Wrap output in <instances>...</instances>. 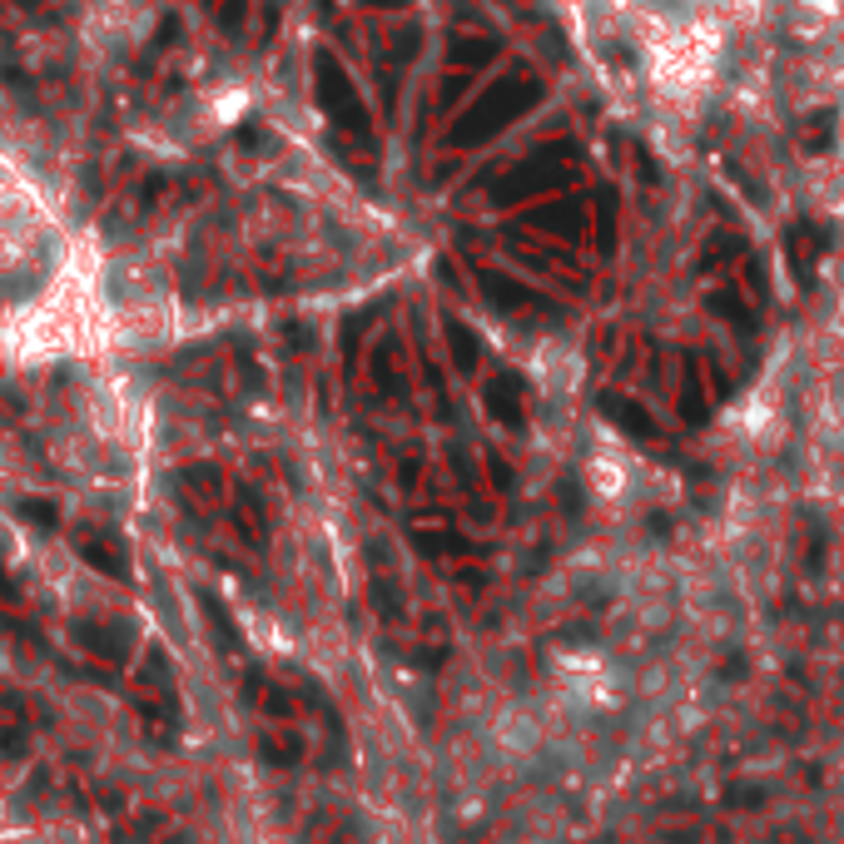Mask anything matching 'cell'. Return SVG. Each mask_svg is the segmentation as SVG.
<instances>
[{"label": "cell", "instance_id": "7a4b0ae2", "mask_svg": "<svg viewBox=\"0 0 844 844\" xmlns=\"http://www.w3.org/2000/svg\"><path fill=\"white\" fill-rule=\"evenodd\" d=\"M80 557H85V562H95L105 576H125V557H120L105 537H95V532H85V537H80Z\"/></svg>", "mask_w": 844, "mask_h": 844}, {"label": "cell", "instance_id": "8992f818", "mask_svg": "<svg viewBox=\"0 0 844 844\" xmlns=\"http://www.w3.org/2000/svg\"><path fill=\"white\" fill-rule=\"evenodd\" d=\"M20 512H25V517H35L40 527H50V522H55V507H50V502H20Z\"/></svg>", "mask_w": 844, "mask_h": 844}, {"label": "cell", "instance_id": "277c9868", "mask_svg": "<svg viewBox=\"0 0 844 844\" xmlns=\"http://www.w3.org/2000/svg\"><path fill=\"white\" fill-rule=\"evenodd\" d=\"M492 413L502 422H522V413H517V403H512V383H492Z\"/></svg>", "mask_w": 844, "mask_h": 844}, {"label": "cell", "instance_id": "5b68a950", "mask_svg": "<svg viewBox=\"0 0 844 844\" xmlns=\"http://www.w3.org/2000/svg\"><path fill=\"white\" fill-rule=\"evenodd\" d=\"M447 338H452V348H457V363L472 368V343H467V333H462L457 323H447Z\"/></svg>", "mask_w": 844, "mask_h": 844}, {"label": "cell", "instance_id": "3957f363", "mask_svg": "<svg viewBox=\"0 0 844 844\" xmlns=\"http://www.w3.org/2000/svg\"><path fill=\"white\" fill-rule=\"evenodd\" d=\"M239 527H249V542H264L269 537V522H264V502H259V492L254 487H244L239 492Z\"/></svg>", "mask_w": 844, "mask_h": 844}, {"label": "cell", "instance_id": "6da1fadb", "mask_svg": "<svg viewBox=\"0 0 844 844\" xmlns=\"http://www.w3.org/2000/svg\"><path fill=\"white\" fill-rule=\"evenodd\" d=\"M785 20L800 40H830L844 30V0H790Z\"/></svg>", "mask_w": 844, "mask_h": 844}]
</instances>
